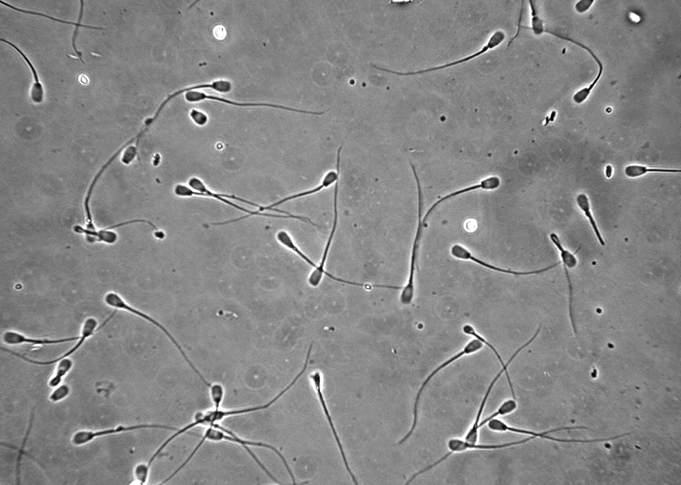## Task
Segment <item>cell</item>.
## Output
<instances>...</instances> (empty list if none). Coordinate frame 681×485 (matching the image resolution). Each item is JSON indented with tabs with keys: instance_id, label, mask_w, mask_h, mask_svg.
Returning <instances> with one entry per match:
<instances>
[{
	"instance_id": "1",
	"label": "cell",
	"mask_w": 681,
	"mask_h": 485,
	"mask_svg": "<svg viewBox=\"0 0 681 485\" xmlns=\"http://www.w3.org/2000/svg\"><path fill=\"white\" fill-rule=\"evenodd\" d=\"M206 441H211V442L227 441V442L235 443V445H239L241 446L249 454V455L252 457L254 461L264 471V472H265L268 475V477H270L271 479H273L275 482L280 484V482H277L275 478H274L273 476L269 472L267 468L262 464V463L257 458V456L252 452L251 450H250V447H262V448L271 450L275 453H276L277 456L280 457V458L284 463L292 480H293L294 484H296L293 473H292V471L289 467L285 459L284 458V456L280 453L279 450H277V449H275L271 445H267V443L248 440L243 438H241L239 435H237V434H235L234 433L231 431L230 429L221 426L219 423H216L211 426L206 427L201 440L198 443V445L195 447V448H194L193 450L191 452V453L189 455L186 460L182 464H181V466L178 467L168 478H166L164 480V481L165 482L170 481L178 474H179L181 471H182L193 459V457L195 456L198 452H199L200 449L202 447V445Z\"/></svg>"
},
{
	"instance_id": "2",
	"label": "cell",
	"mask_w": 681,
	"mask_h": 485,
	"mask_svg": "<svg viewBox=\"0 0 681 485\" xmlns=\"http://www.w3.org/2000/svg\"><path fill=\"white\" fill-rule=\"evenodd\" d=\"M303 372L300 371L296 378L286 388L284 389L279 395L276 396L268 404L250 408H243V409H210L203 411H199L195 415H194L193 420L191 423L183 426V428H178V430L175 432L171 437L166 439L162 445L158 448V450L154 454V458H158L161 453L170 445V443L176 440L181 435H185L191 430L194 428L198 426H211L216 423H219L222 421H224L229 418L239 417V416L246 415L247 413H253L259 411L266 410L273 405L277 400H279L286 392H287L292 387H293L297 380L303 375Z\"/></svg>"
},
{
	"instance_id": "3",
	"label": "cell",
	"mask_w": 681,
	"mask_h": 485,
	"mask_svg": "<svg viewBox=\"0 0 681 485\" xmlns=\"http://www.w3.org/2000/svg\"><path fill=\"white\" fill-rule=\"evenodd\" d=\"M188 186L183 184L177 185L174 188L175 195L178 198L198 197V198H208L214 199L216 200H218L220 202L224 203L230 207H234V209L235 210H237L239 211H241L242 212L247 214V215L244 217H241L237 219H233L226 222H221V223H214V224H212L211 226L227 225L229 224L236 223V222L243 220L244 219H246L252 216H262V217H274V218H277V217L280 218V215L263 214L258 211H251V210H246L245 209V207H241L238 204H235L234 202H232L228 199H232L234 200H237L243 203H246L247 205L258 207V210L261 206L255 202H250L248 200H246L245 199H243L239 197H236L234 195H227V194L215 193L211 189L208 188L207 186L204 183L202 180L198 177L190 178L188 180Z\"/></svg>"
},
{
	"instance_id": "4",
	"label": "cell",
	"mask_w": 681,
	"mask_h": 485,
	"mask_svg": "<svg viewBox=\"0 0 681 485\" xmlns=\"http://www.w3.org/2000/svg\"><path fill=\"white\" fill-rule=\"evenodd\" d=\"M530 4L531 9H532V25H531V26H525V25H522L519 24V25H518V28H519L518 32L520 31V30L521 28H522V29L532 31V32L534 33V34L535 35H537V36L541 35H543V34H544V33H546V34H549V35H553V36H554V37H556V38H560V39H561V40H564L568 41V42H571V43H572V44H573V45H577L578 47H580L581 49H583V50H585L586 52H588L590 54V57H592V59H593L595 61V62L596 63V64H597V74L596 77L594 79V80H593V82L591 83L590 86H588V87H585V88H583V89L579 90V91H577V92L574 94V96H573V101H574L575 103H576V104H578V105H580V104L585 103V102L588 99V97H589V96H590V94L592 93V91H593L594 88H595V86L597 84V83H599V81L601 80V79H602V76H603V74H604V64H603L602 62L600 59V58L597 57V55L595 54V52H594L590 47H588V46H586V45H583V44L580 43V42H578V41H577V40H574V39H573V38H569V37H567V36H564V35H561V34H559V33H555V32H553V31H551V30H549L546 29V28L544 27V21L542 20V19L539 18V16H538V13H537V9H536V7H535V5H534V1H532V0H530Z\"/></svg>"
},
{
	"instance_id": "5",
	"label": "cell",
	"mask_w": 681,
	"mask_h": 485,
	"mask_svg": "<svg viewBox=\"0 0 681 485\" xmlns=\"http://www.w3.org/2000/svg\"><path fill=\"white\" fill-rule=\"evenodd\" d=\"M338 194H339V181H338L336 183L335 193H333V224H332L331 229L329 234V237L328 239V241L326 242V244L324 249L322 259L321 262H319V264L318 266L316 265L315 263L310 258H307V264L315 268L314 270L309 275V284L311 287H317L322 283L324 275H326L328 277L329 279L336 283H339L345 285H349L352 286L370 288L371 285L370 284H364V283L351 282L349 280H343V279L338 278V277H336L335 275L330 274L329 273L325 270V267H326V261L328 259V256L329 255L330 249L332 245L333 239H335V235H336L338 225V217H339Z\"/></svg>"
},
{
	"instance_id": "6",
	"label": "cell",
	"mask_w": 681,
	"mask_h": 485,
	"mask_svg": "<svg viewBox=\"0 0 681 485\" xmlns=\"http://www.w3.org/2000/svg\"><path fill=\"white\" fill-rule=\"evenodd\" d=\"M413 176L416 180V187L418 193V224L416 228L415 238L413 243L408 279L406 285L402 287L400 295V302L403 306H409L413 302L415 296V275L416 263H418L420 243L423 237V228L425 224L423 222V198L420 184V180L418 172L413 164H411Z\"/></svg>"
},
{
	"instance_id": "7",
	"label": "cell",
	"mask_w": 681,
	"mask_h": 485,
	"mask_svg": "<svg viewBox=\"0 0 681 485\" xmlns=\"http://www.w3.org/2000/svg\"><path fill=\"white\" fill-rule=\"evenodd\" d=\"M104 302L110 308L115 309L116 311L120 310V311H124V312H127L130 314H132L138 317L142 318L143 320L157 327L173 343V344L176 346V348L178 350L180 354L182 355V356L185 360L186 363L188 364V365L190 367L193 371L197 374V375L199 377L201 381L208 388H210L212 387V384L208 382L202 375V373L198 370L196 366L191 363L189 357L187 355L185 350L182 348V346H181L178 343L177 340L173 336L171 332L168 329H166L165 326L161 324L159 321L155 320L154 318H152L151 316H149L144 312L132 307V306H130V304L128 302L125 301V299L120 295H118L116 292H114V291H110V292L105 295V296L104 297Z\"/></svg>"
},
{
	"instance_id": "8",
	"label": "cell",
	"mask_w": 681,
	"mask_h": 485,
	"mask_svg": "<svg viewBox=\"0 0 681 485\" xmlns=\"http://www.w3.org/2000/svg\"><path fill=\"white\" fill-rule=\"evenodd\" d=\"M505 39H506L505 33L503 30H497L493 33V35L489 38L488 41H486V44L479 51L474 53H472L471 55H467V57L456 60L454 62H450V63L440 65L435 67L424 69V70H421L418 72L401 73V72H397L391 70H388V69L380 67L379 66L374 65V64H371V67H374V69H377V70H379L389 74H395L399 76L422 75V74L436 72L445 70V69H448L457 65L467 64L472 60L476 59L482 57V55H485L486 53H488L490 51L498 47L500 45H502L504 43V41L505 40Z\"/></svg>"
},
{
	"instance_id": "9",
	"label": "cell",
	"mask_w": 681,
	"mask_h": 485,
	"mask_svg": "<svg viewBox=\"0 0 681 485\" xmlns=\"http://www.w3.org/2000/svg\"><path fill=\"white\" fill-rule=\"evenodd\" d=\"M116 312L117 311H115L113 314H111L110 316L106 319L105 321L101 326H99L98 321H97L96 319H95L94 317H88L86 320L84 321V323H83L82 324L79 339L76 341V344L73 346V348L71 349H69L67 353H65L60 357L53 360H50V361H38V360H34L30 358H27L26 356L22 354L11 351L8 349H5L4 348H2V350L6 351V353H9L13 356L20 358L21 360H22V361H24L27 363L32 364L34 365L49 366V365H55L59 361H61V360L66 358H69L72 356L74 353H76L81 348L83 344L86 343V341L88 339L91 338L96 333V332L102 329L106 324L109 323L111 319H113L116 314Z\"/></svg>"
},
{
	"instance_id": "10",
	"label": "cell",
	"mask_w": 681,
	"mask_h": 485,
	"mask_svg": "<svg viewBox=\"0 0 681 485\" xmlns=\"http://www.w3.org/2000/svg\"><path fill=\"white\" fill-rule=\"evenodd\" d=\"M147 429H162V430H169L176 432L177 428L159 425V424H137L132 426L120 425L115 427L101 429V430H82L75 433L71 438V443L75 447H82L88 445L94 440L100 438L113 436L115 435L131 433L139 430H147Z\"/></svg>"
},
{
	"instance_id": "11",
	"label": "cell",
	"mask_w": 681,
	"mask_h": 485,
	"mask_svg": "<svg viewBox=\"0 0 681 485\" xmlns=\"http://www.w3.org/2000/svg\"><path fill=\"white\" fill-rule=\"evenodd\" d=\"M483 345L481 342H480L479 340L476 338L472 339L465 345L464 348L460 352H458L455 355H452L451 358L447 359L446 362H444L442 364H441L435 370H434L432 372L429 374L428 377L426 378V380L424 381L423 384H422L420 389L416 397L414 408H413V425L411 428V430L404 438L400 440L399 445H402V443H404L407 440L409 439V438L412 435L413 433L414 432L416 425H418V408H419L420 400L424 390L425 389V387L428 385L429 382L432 381L434 379V377H436L440 372H441L444 369H446L447 367L450 366L452 364L456 363L457 361H458V360L462 358L466 355H469L476 353L481 351L483 349Z\"/></svg>"
},
{
	"instance_id": "12",
	"label": "cell",
	"mask_w": 681,
	"mask_h": 485,
	"mask_svg": "<svg viewBox=\"0 0 681 485\" xmlns=\"http://www.w3.org/2000/svg\"><path fill=\"white\" fill-rule=\"evenodd\" d=\"M486 424H488V428L491 429V430L493 432H496V433L509 432V433H515V434L530 435V437H534L535 438H538L541 439H545V440L554 441V442H559V443H585L605 442V441H609V440H614L622 437V435H619V436H615V437L610 438L607 439L602 438V439H594V440H565V439H560V438L551 437L549 435V434L556 433V432H559L561 430H569V429H588V430H590V429L586 427H562V428H554V429H552V430H549L547 432L537 433L534 431L527 430V429H524L521 428L510 426L507 423H505V422L498 420V418L493 419Z\"/></svg>"
},
{
	"instance_id": "13",
	"label": "cell",
	"mask_w": 681,
	"mask_h": 485,
	"mask_svg": "<svg viewBox=\"0 0 681 485\" xmlns=\"http://www.w3.org/2000/svg\"><path fill=\"white\" fill-rule=\"evenodd\" d=\"M185 99L187 102L190 103H200L204 101H216L221 103H224L233 106L237 107H252V108H270L275 109H281L288 110V112L296 113L304 115H323L326 112H311V110H304L297 109L294 108L287 107L281 105H275L271 103H240L236 102L226 98H222V97L208 94L204 92H200L198 91H191L185 93Z\"/></svg>"
},
{
	"instance_id": "14",
	"label": "cell",
	"mask_w": 681,
	"mask_h": 485,
	"mask_svg": "<svg viewBox=\"0 0 681 485\" xmlns=\"http://www.w3.org/2000/svg\"><path fill=\"white\" fill-rule=\"evenodd\" d=\"M342 148H343V146L341 145V146L339 147L338 150L337 164H336V165H337V169H336V171H333H333H328V172L325 175V176L324 177L323 181L321 182V184L318 185L317 186H316V187H314V188H311V189H309V190H304V191H302V192L298 193H296V194H293V195L288 196V197H287V198H284V199H282L281 200L277 201V202H275V203H273V204H272V205H268V206H261V207H260V209L258 210V212H265V211H273V212H277V213H280V214H282V215H291L292 214H290V213H289V212H287L282 211V210H276V209H275V207H277V206H280V205H282V204H284V203L290 202V201H293V200H297V199H300V198H305V197H309V196H311V195H314V194H316V193H319V192H321V191H322V190H325V189L331 187V186H333V185H336V183L338 181H339V180H340V161H341V151H342Z\"/></svg>"
},
{
	"instance_id": "15",
	"label": "cell",
	"mask_w": 681,
	"mask_h": 485,
	"mask_svg": "<svg viewBox=\"0 0 681 485\" xmlns=\"http://www.w3.org/2000/svg\"><path fill=\"white\" fill-rule=\"evenodd\" d=\"M450 253L452 256L456 259H459L463 261H471L472 262L476 263V264L481 267H483L486 269H489L491 270H493L497 273L511 275L514 276H527V275H539V274L548 272L555 268L556 267H558L559 265H561V261H559L557 263H555V264H553L546 268L539 269V270H530V271H517V270L505 269L503 268L497 267L494 265H491L490 264V263L486 262L476 257L475 256L472 255V253L469 251L468 249H467L465 246L461 244L453 245L451 248Z\"/></svg>"
},
{
	"instance_id": "16",
	"label": "cell",
	"mask_w": 681,
	"mask_h": 485,
	"mask_svg": "<svg viewBox=\"0 0 681 485\" xmlns=\"http://www.w3.org/2000/svg\"><path fill=\"white\" fill-rule=\"evenodd\" d=\"M501 178L496 176H491L481 180V181L479 183L471 185L460 190H454L447 194V195L441 198L439 200L435 202L432 207H430L423 218V224H425L429 217L432 215V214L436 210L437 207L442 203L446 202L447 201L457 197H460L463 195V194H466L469 192L477 190H495L501 186Z\"/></svg>"
},
{
	"instance_id": "17",
	"label": "cell",
	"mask_w": 681,
	"mask_h": 485,
	"mask_svg": "<svg viewBox=\"0 0 681 485\" xmlns=\"http://www.w3.org/2000/svg\"><path fill=\"white\" fill-rule=\"evenodd\" d=\"M534 439H535V438L530 437L520 441H514L506 443H497V445H478L477 443H469L466 440L452 438L448 441L447 447L450 452L452 455L453 453L462 452L467 450H503L524 445V443L530 442Z\"/></svg>"
},
{
	"instance_id": "18",
	"label": "cell",
	"mask_w": 681,
	"mask_h": 485,
	"mask_svg": "<svg viewBox=\"0 0 681 485\" xmlns=\"http://www.w3.org/2000/svg\"><path fill=\"white\" fill-rule=\"evenodd\" d=\"M508 368H503L501 370H500L499 372L497 374V375L495 377V378L493 380V381L491 382L490 385L488 386V390H486V392L485 394L483 395V399H482V400H481V405H480L479 409V410H478V412H477V413H476L474 423V424H472V426L470 427V428L469 429L468 433H467V435H466V436H465V439H464V440H466L467 441H468V442H469V443H474L478 442V440H479V429H480L479 423H480V422H481V416H482V414H483V411H484V409H485V407H486V403H488V400L489 396H490V395H491V392H492V391H493V387H494L495 384L497 383V382L499 380V379L501 378V377L503 375L504 373H505L506 377H507V379H508V384H509V386H510V391H511L513 397V399H516L515 392H514L513 386V384H512V382H511V380H510V376H509V373H508Z\"/></svg>"
},
{
	"instance_id": "19",
	"label": "cell",
	"mask_w": 681,
	"mask_h": 485,
	"mask_svg": "<svg viewBox=\"0 0 681 485\" xmlns=\"http://www.w3.org/2000/svg\"><path fill=\"white\" fill-rule=\"evenodd\" d=\"M79 339V336L59 339L35 338L28 337L22 333H20L18 331L11 330L5 331L2 336V341L8 346H18L23 344H29L33 346L57 345L77 341Z\"/></svg>"
},
{
	"instance_id": "20",
	"label": "cell",
	"mask_w": 681,
	"mask_h": 485,
	"mask_svg": "<svg viewBox=\"0 0 681 485\" xmlns=\"http://www.w3.org/2000/svg\"><path fill=\"white\" fill-rule=\"evenodd\" d=\"M540 330H541V326L539 327V329H538L537 331H536V333L534 335V336H533L530 341H528L527 343H525L523 346H522L521 348H519L515 353H514L513 355L511 356V358L509 359V361H508L507 363H505L504 362V360L503 359L501 355H500V353H498V351L494 348V346H493V344H491L488 340H486V338H484L482 336H481L479 333H478L477 331L476 330V329H475L474 326H471V325H469V324H466V325H464V326H463V332H464V333L465 335H467V336H471V337H474V338H476V339L479 340L480 342H481V343H483V345H485V346H488V348L493 353V354L496 355V357L497 359H498V361L499 362L500 364H501L503 368H508L509 365L513 363V360L515 359L516 357H517L524 349H525L526 348H527L528 346H530V344H532V343L534 341V340H535V339L537 338V337L538 336Z\"/></svg>"
},
{
	"instance_id": "21",
	"label": "cell",
	"mask_w": 681,
	"mask_h": 485,
	"mask_svg": "<svg viewBox=\"0 0 681 485\" xmlns=\"http://www.w3.org/2000/svg\"><path fill=\"white\" fill-rule=\"evenodd\" d=\"M576 200L579 210L582 212L583 216L587 218L597 242H599L602 246H605V240L600 229L599 225H597V221L594 217L592 210V204L588 194L585 193H579L576 197Z\"/></svg>"
},
{
	"instance_id": "22",
	"label": "cell",
	"mask_w": 681,
	"mask_h": 485,
	"mask_svg": "<svg viewBox=\"0 0 681 485\" xmlns=\"http://www.w3.org/2000/svg\"><path fill=\"white\" fill-rule=\"evenodd\" d=\"M0 40L3 41L10 45L11 47L15 49L22 57L23 59L25 62L28 67H29L30 72L33 74V78L34 80V84L33 85L32 90L30 91V97L33 102L35 104L42 103L45 99V90L44 86L41 84L39 79V76L35 67L32 63L31 60L27 55L23 52L18 46L10 42V41L6 39L1 38Z\"/></svg>"
},
{
	"instance_id": "23",
	"label": "cell",
	"mask_w": 681,
	"mask_h": 485,
	"mask_svg": "<svg viewBox=\"0 0 681 485\" xmlns=\"http://www.w3.org/2000/svg\"><path fill=\"white\" fill-rule=\"evenodd\" d=\"M311 380L314 381V382L315 387H316V392H317V394H318V396H319V401H321V405H322V406H323V408H324V411H325V413H326V418H327L328 421L329 422V425H330V426H331V430H332V432H333V436H335V438H336V440H337V443H338L339 449H340V452H341V455H342V456H343V460L344 464H345V467H346L347 470H348V472H349V474H350L352 479H353V481L355 482V484H357V480H356V479L355 478V476L353 475V474L352 473V471H351V469H350V467H349V464H348V462H347V460H346V458H345V455L344 451H343V447H342V445H341V442H340V439H339V438H338V435L337 432H336V428H335V426H333V422H332V420H331V418L329 411H328V410L327 409V407H326V403H325V400H324V394H323V393L321 392V372H315L313 374V375L311 376Z\"/></svg>"
},
{
	"instance_id": "24",
	"label": "cell",
	"mask_w": 681,
	"mask_h": 485,
	"mask_svg": "<svg viewBox=\"0 0 681 485\" xmlns=\"http://www.w3.org/2000/svg\"><path fill=\"white\" fill-rule=\"evenodd\" d=\"M680 169L649 168L646 165L633 164L624 168V173L629 178H641L649 173H680Z\"/></svg>"
},
{
	"instance_id": "25",
	"label": "cell",
	"mask_w": 681,
	"mask_h": 485,
	"mask_svg": "<svg viewBox=\"0 0 681 485\" xmlns=\"http://www.w3.org/2000/svg\"><path fill=\"white\" fill-rule=\"evenodd\" d=\"M74 230L76 233L85 234L87 241L90 243L97 241L113 244L118 241V234L108 228L100 231H91L80 226H76Z\"/></svg>"
},
{
	"instance_id": "26",
	"label": "cell",
	"mask_w": 681,
	"mask_h": 485,
	"mask_svg": "<svg viewBox=\"0 0 681 485\" xmlns=\"http://www.w3.org/2000/svg\"><path fill=\"white\" fill-rule=\"evenodd\" d=\"M53 375L48 382V386L55 388L59 386L63 379L71 372L74 367V362L69 358H66L57 364Z\"/></svg>"
},
{
	"instance_id": "27",
	"label": "cell",
	"mask_w": 681,
	"mask_h": 485,
	"mask_svg": "<svg viewBox=\"0 0 681 485\" xmlns=\"http://www.w3.org/2000/svg\"><path fill=\"white\" fill-rule=\"evenodd\" d=\"M517 403L515 399H510L505 401L504 403L499 406L496 411L491 414L489 417L480 422L479 427L481 428L493 419L501 417V416L508 415L515 411L517 409Z\"/></svg>"
},
{
	"instance_id": "28",
	"label": "cell",
	"mask_w": 681,
	"mask_h": 485,
	"mask_svg": "<svg viewBox=\"0 0 681 485\" xmlns=\"http://www.w3.org/2000/svg\"><path fill=\"white\" fill-rule=\"evenodd\" d=\"M0 4L6 6H7V7H8V8L13 9V10H15V11H16L22 12V13H29V15H33V16H37L43 17V18H47V19H50V20H51V21H55V22H59V23H64V24L74 25H76V26L78 25L81 23V19H82V15H83V8H84V1H83V0H81V11H80V13H79V20H78V22L74 23V22H71V21H63V20H61V19L55 18H53V17H51V16H49L45 15V13H42L35 12V11H32L24 10V9H22V8H17V7H16V6H11V5H9L8 4H6V3L4 2V1H0Z\"/></svg>"
},
{
	"instance_id": "29",
	"label": "cell",
	"mask_w": 681,
	"mask_h": 485,
	"mask_svg": "<svg viewBox=\"0 0 681 485\" xmlns=\"http://www.w3.org/2000/svg\"><path fill=\"white\" fill-rule=\"evenodd\" d=\"M210 398L213 409H219L225 398V388L219 383L213 384L210 388Z\"/></svg>"
},
{
	"instance_id": "30",
	"label": "cell",
	"mask_w": 681,
	"mask_h": 485,
	"mask_svg": "<svg viewBox=\"0 0 681 485\" xmlns=\"http://www.w3.org/2000/svg\"><path fill=\"white\" fill-rule=\"evenodd\" d=\"M33 420H34V411H33L32 414H31V418H30V423H29V426H28L27 431H26V433H25V438H24V439L23 440L21 447H20L19 451H18V461H17V467H16V471H17V476H16V477H17L18 484L19 481H20V470H21V461H22V457H23V456L24 455V454H25V446H26V443H27V441H28V438H29L30 435L31 431H32V428H33Z\"/></svg>"
},
{
	"instance_id": "31",
	"label": "cell",
	"mask_w": 681,
	"mask_h": 485,
	"mask_svg": "<svg viewBox=\"0 0 681 485\" xmlns=\"http://www.w3.org/2000/svg\"><path fill=\"white\" fill-rule=\"evenodd\" d=\"M150 469L147 463H141L135 467L134 477L138 484L144 485L148 481Z\"/></svg>"
},
{
	"instance_id": "32",
	"label": "cell",
	"mask_w": 681,
	"mask_h": 485,
	"mask_svg": "<svg viewBox=\"0 0 681 485\" xmlns=\"http://www.w3.org/2000/svg\"><path fill=\"white\" fill-rule=\"evenodd\" d=\"M53 389L49 396V399L54 404L59 403V401L65 399L69 394H71V388L65 384H60L53 388Z\"/></svg>"
},
{
	"instance_id": "33",
	"label": "cell",
	"mask_w": 681,
	"mask_h": 485,
	"mask_svg": "<svg viewBox=\"0 0 681 485\" xmlns=\"http://www.w3.org/2000/svg\"><path fill=\"white\" fill-rule=\"evenodd\" d=\"M190 117L193 122L200 127L205 126L208 121L207 116L205 113L200 112V110L196 109H192L190 110Z\"/></svg>"
},
{
	"instance_id": "34",
	"label": "cell",
	"mask_w": 681,
	"mask_h": 485,
	"mask_svg": "<svg viewBox=\"0 0 681 485\" xmlns=\"http://www.w3.org/2000/svg\"><path fill=\"white\" fill-rule=\"evenodd\" d=\"M80 27H85V28H88V29H93V30H102V28L93 27V26H90V25H83V24H81V23H80L78 25L76 26V30H75V31H74V36H73V42H72V45H73L74 50H75L76 53L77 54L79 58L80 59V60L81 61V62H82L83 64H85V62L83 61V59H82V58H81V53L79 51H78V50H77V48H76V38H77V36H78V34H79V29Z\"/></svg>"
},
{
	"instance_id": "35",
	"label": "cell",
	"mask_w": 681,
	"mask_h": 485,
	"mask_svg": "<svg viewBox=\"0 0 681 485\" xmlns=\"http://www.w3.org/2000/svg\"><path fill=\"white\" fill-rule=\"evenodd\" d=\"M137 154V149L135 147H129L126 151H125L122 161L125 164H130L135 158Z\"/></svg>"
},
{
	"instance_id": "36",
	"label": "cell",
	"mask_w": 681,
	"mask_h": 485,
	"mask_svg": "<svg viewBox=\"0 0 681 485\" xmlns=\"http://www.w3.org/2000/svg\"><path fill=\"white\" fill-rule=\"evenodd\" d=\"M595 0H580L575 6L576 11L579 13H585L591 8Z\"/></svg>"
},
{
	"instance_id": "37",
	"label": "cell",
	"mask_w": 681,
	"mask_h": 485,
	"mask_svg": "<svg viewBox=\"0 0 681 485\" xmlns=\"http://www.w3.org/2000/svg\"><path fill=\"white\" fill-rule=\"evenodd\" d=\"M214 35L218 40H222L225 38L227 32L225 28L222 25H217L214 28Z\"/></svg>"
}]
</instances>
